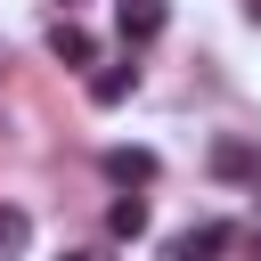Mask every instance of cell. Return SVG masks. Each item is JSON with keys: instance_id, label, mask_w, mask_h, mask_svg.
<instances>
[{"instance_id": "2", "label": "cell", "mask_w": 261, "mask_h": 261, "mask_svg": "<svg viewBox=\"0 0 261 261\" xmlns=\"http://www.w3.org/2000/svg\"><path fill=\"white\" fill-rule=\"evenodd\" d=\"M228 245H237V228H228V220H196V228L163 237V261H220Z\"/></svg>"}, {"instance_id": "8", "label": "cell", "mask_w": 261, "mask_h": 261, "mask_svg": "<svg viewBox=\"0 0 261 261\" xmlns=\"http://www.w3.org/2000/svg\"><path fill=\"white\" fill-rule=\"evenodd\" d=\"M24 245H33V220H24L16 204H0V261H16Z\"/></svg>"}, {"instance_id": "6", "label": "cell", "mask_w": 261, "mask_h": 261, "mask_svg": "<svg viewBox=\"0 0 261 261\" xmlns=\"http://www.w3.org/2000/svg\"><path fill=\"white\" fill-rule=\"evenodd\" d=\"M106 179H114V188H147V179H155V155H147V147H106Z\"/></svg>"}, {"instance_id": "1", "label": "cell", "mask_w": 261, "mask_h": 261, "mask_svg": "<svg viewBox=\"0 0 261 261\" xmlns=\"http://www.w3.org/2000/svg\"><path fill=\"white\" fill-rule=\"evenodd\" d=\"M204 163H212V179H237V188H261V147H253V139H237V130H220V139L204 147Z\"/></svg>"}, {"instance_id": "3", "label": "cell", "mask_w": 261, "mask_h": 261, "mask_svg": "<svg viewBox=\"0 0 261 261\" xmlns=\"http://www.w3.org/2000/svg\"><path fill=\"white\" fill-rule=\"evenodd\" d=\"M163 24H171V0H114V33H122L130 49H147Z\"/></svg>"}, {"instance_id": "7", "label": "cell", "mask_w": 261, "mask_h": 261, "mask_svg": "<svg viewBox=\"0 0 261 261\" xmlns=\"http://www.w3.org/2000/svg\"><path fill=\"white\" fill-rule=\"evenodd\" d=\"M106 237H114V245H139V237H147V196H114V204H106Z\"/></svg>"}, {"instance_id": "10", "label": "cell", "mask_w": 261, "mask_h": 261, "mask_svg": "<svg viewBox=\"0 0 261 261\" xmlns=\"http://www.w3.org/2000/svg\"><path fill=\"white\" fill-rule=\"evenodd\" d=\"M65 261H90V253H65Z\"/></svg>"}, {"instance_id": "4", "label": "cell", "mask_w": 261, "mask_h": 261, "mask_svg": "<svg viewBox=\"0 0 261 261\" xmlns=\"http://www.w3.org/2000/svg\"><path fill=\"white\" fill-rule=\"evenodd\" d=\"M49 57H57V65H98V41H90V24L57 16V24H49Z\"/></svg>"}, {"instance_id": "9", "label": "cell", "mask_w": 261, "mask_h": 261, "mask_svg": "<svg viewBox=\"0 0 261 261\" xmlns=\"http://www.w3.org/2000/svg\"><path fill=\"white\" fill-rule=\"evenodd\" d=\"M237 245H245V253H253V261H261V228H253V237H237Z\"/></svg>"}, {"instance_id": "5", "label": "cell", "mask_w": 261, "mask_h": 261, "mask_svg": "<svg viewBox=\"0 0 261 261\" xmlns=\"http://www.w3.org/2000/svg\"><path fill=\"white\" fill-rule=\"evenodd\" d=\"M130 90H139V65H130V57H122V65H98V73H90V106H122Z\"/></svg>"}]
</instances>
